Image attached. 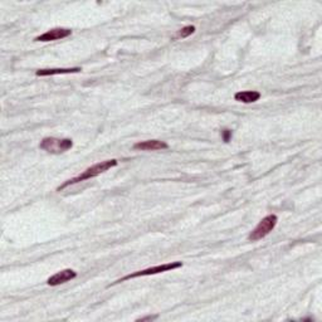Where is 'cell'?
<instances>
[{"label": "cell", "mask_w": 322, "mask_h": 322, "mask_svg": "<svg viewBox=\"0 0 322 322\" xmlns=\"http://www.w3.org/2000/svg\"><path fill=\"white\" fill-rule=\"evenodd\" d=\"M117 164H118L117 160H115V158H112V160H106V161H102V163H98V164H95L93 167L86 169L85 172H83L82 174H79L78 177L72 178V179L64 182L61 187L57 188V192H61V190L66 189V188L69 187V185H74V184H78V183H81V182H85V180L93 179V178H96V177H98V175L103 174V173L108 172V170L112 169V168L117 167Z\"/></svg>", "instance_id": "6da1fadb"}, {"label": "cell", "mask_w": 322, "mask_h": 322, "mask_svg": "<svg viewBox=\"0 0 322 322\" xmlns=\"http://www.w3.org/2000/svg\"><path fill=\"white\" fill-rule=\"evenodd\" d=\"M73 147V141L71 138H56V137H44L39 143V148L47 151L49 153L59 155Z\"/></svg>", "instance_id": "7a4b0ae2"}, {"label": "cell", "mask_w": 322, "mask_h": 322, "mask_svg": "<svg viewBox=\"0 0 322 322\" xmlns=\"http://www.w3.org/2000/svg\"><path fill=\"white\" fill-rule=\"evenodd\" d=\"M180 267H183L182 262H172V263H165V264H161V266L150 267V268H146V269H142V271H137V272H133V273L127 274V276L117 279V281H116L113 284L121 283V282L128 281V279L137 278V277H146V276H152V274L164 273V272L173 271V269L180 268Z\"/></svg>", "instance_id": "3957f363"}, {"label": "cell", "mask_w": 322, "mask_h": 322, "mask_svg": "<svg viewBox=\"0 0 322 322\" xmlns=\"http://www.w3.org/2000/svg\"><path fill=\"white\" fill-rule=\"evenodd\" d=\"M277 222H278V218L277 215L271 214L264 217L261 222L258 223L256 228L251 232V234L248 235V239L251 242H257V240H261L263 238H266L272 230L274 229V227L277 225Z\"/></svg>", "instance_id": "277c9868"}, {"label": "cell", "mask_w": 322, "mask_h": 322, "mask_svg": "<svg viewBox=\"0 0 322 322\" xmlns=\"http://www.w3.org/2000/svg\"><path fill=\"white\" fill-rule=\"evenodd\" d=\"M72 34L71 29L67 28H54L51 29V31L46 32V33L41 34V36L37 37L34 41L36 42H52V41H58V39L67 38Z\"/></svg>", "instance_id": "5b68a950"}, {"label": "cell", "mask_w": 322, "mask_h": 322, "mask_svg": "<svg viewBox=\"0 0 322 322\" xmlns=\"http://www.w3.org/2000/svg\"><path fill=\"white\" fill-rule=\"evenodd\" d=\"M77 277V272H74L73 269H63L61 272H57L56 274L49 277L47 279V283L49 286H59L62 283H66V282L72 281Z\"/></svg>", "instance_id": "8992f818"}, {"label": "cell", "mask_w": 322, "mask_h": 322, "mask_svg": "<svg viewBox=\"0 0 322 322\" xmlns=\"http://www.w3.org/2000/svg\"><path fill=\"white\" fill-rule=\"evenodd\" d=\"M169 147L167 142L160 140H147V141H141L133 145L135 150L141 151H155V150H164V148Z\"/></svg>", "instance_id": "52a82bcc"}, {"label": "cell", "mask_w": 322, "mask_h": 322, "mask_svg": "<svg viewBox=\"0 0 322 322\" xmlns=\"http://www.w3.org/2000/svg\"><path fill=\"white\" fill-rule=\"evenodd\" d=\"M82 71V68L79 67H74V68H49V69H39L36 72L38 77H47V76H57V74H69V73H78Z\"/></svg>", "instance_id": "ba28073f"}, {"label": "cell", "mask_w": 322, "mask_h": 322, "mask_svg": "<svg viewBox=\"0 0 322 322\" xmlns=\"http://www.w3.org/2000/svg\"><path fill=\"white\" fill-rule=\"evenodd\" d=\"M261 98V93L257 91H242V92H237L234 95V100L238 102L243 103H253Z\"/></svg>", "instance_id": "9c48e42d"}, {"label": "cell", "mask_w": 322, "mask_h": 322, "mask_svg": "<svg viewBox=\"0 0 322 322\" xmlns=\"http://www.w3.org/2000/svg\"><path fill=\"white\" fill-rule=\"evenodd\" d=\"M194 33H195V27L187 26L184 27V28L180 29V31H178L177 33H175V36L173 37V39H174V41H177V39H184V38H188V37H190Z\"/></svg>", "instance_id": "30bf717a"}, {"label": "cell", "mask_w": 322, "mask_h": 322, "mask_svg": "<svg viewBox=\"0 0 322 322\" xmlns=\"http://www.w3.org/2000/svg\"><path fill=\"white\" fill-rule=\"evenodd\" d=\"M222 137H223V141H224V142H229L230 138H232V131L228 130V128L223 130L222 131Z\"/></svg>", "instance_id": "8fae6325"}, {"label": "cell", "mask_w": 322, "mask_h": 322, "mask_svg": "<svg viewBox=\"0 0 322 322\" xmlns=\"http://www.w3.org/2000/svg\"><path fill=\"white\" fill-rule=\"evenodd\" d=\"M157 318V314H153V316H145L141 317V318H137V321H152V319Z\"/></svg>", "instance_id": "7c38bea8"}]
</instances>
